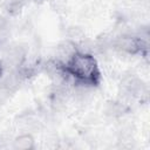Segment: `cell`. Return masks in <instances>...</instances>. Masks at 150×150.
<instances>
[{
  "instance_id": "obj_5",
  "label": "cell",
  "mask_w": 150,
  "mask_h": 150,
  "mask_svg": "<svg viewBox=\"0 0 150 150\" xmlns=\"http://www.w3.org/2000/svg\"><path fill=\"white\" fill-rule=\"evenodd\" d=\"M76 47L75 43L73 42H62L61 45L57 46L56 53H57V59L62 62H67L75 53H76Z\"/></svg>"
},
{
  "instance_id": "obj_8",
  "label": "cell",
  "mask_w": 150,
  "mask_h": 150,
  "mask_svg": "<svg viewBox=\"0 0 150 150\" xmlns=\"http://www.w3.org/2000/svg\"><path fill=\"white\" fill-rule=\"evenodd\" d=\"M125 107L121 102H110L107 108V112L110 116H120L123 114Z\"/></svg>"
},
{
  "instance_id": "obj_3",
  "label": "cell",
  "mask_w": 150,
  "mask_h": 150,
  "mask_svg": "<svg viewBox=\"0 0 150 150\" xmlns=\"http://www.w3.org/2000/svg\"><path fill=\"white\" fill-rule=\"evenodd\" d=\"M144 41L141 36H132V35H122L115 40H112L111 46L121 52H125L129 54H135L141 52Z\"/></svg>"
},
{
  "instance_id": "obj_10",
  "label": "cell",
  "mask_w": 150,
  "mask_h": 150,
  "mask_svg": "<svg viewBox=\"0 0 150 150\" xmlns=\"http://www.w3.org/2000/svg\"><path fill=\"white\" fill-rule=\"evenodd\" d=\"M1 75H2V67H1V64H0V77H1Z\"/></svg>"
},
{
  "instance_id": "obj_1",
  "label": "cell",
  "mask_w": 150,
  "mask_h": 150,
  "mask_svg": "<svg viewBox=\"0 0 150 150\" xmlns=\"http://www.w3.org/2000/svg\"><path fill=\"white\" fill-rule=\"evenodd\" d=\"M66 73L75 77L77 83L87 86H96L100 81V70L97 62L88 53L76 52L67 62L64 67Z\"/></svg>"
},
{
  "instance_id": "obj_7",
  "label": "cell",
  "mask_w": 150,
  "mask_h": 150,
  "mask_svg": "<svg viewBox=\"0 0 150 150\" xmlns=\"http://www.w3.org/2000/svg\"><path fill=\"white\" fill-rule=\"evenodd\" d=\"M19 124L23 129L32 130V129H35L39 125V121L33 115H22L19 120Z\"/></svg>"
},
{
  "instance_id": "obj_4",
  "label": "cell",
  "mask_w": 150,
  "mask_h": 150,
  "mask_svg": "<svg viewBox=\"0 0 150 150\" xmlns=\"http://www.w3.org/2000/svg\"><path fill=\"white\" fill-rule=\"evenodd\" d=\"M25 57V52L22 50L21 47L19 46H14L8 48L5 54H4V62L6 63V66L11 69H16L18 66L21 64L22 60Z\"/></svg>"
},
{
  "instance_id": "obj_6",
  "label": "cell",
  "mask_w": 150,
  "mask_h": 150,
  "mask_svg": "<svg viewBox=\"0 0 150 150\" xmlns=\"http://www.w3.org/2000/svg\"><path fill=\"white\" fill-rule=\"evenodd\" d=\"M13 148L16 150H29L34 148V139L29 134L18 136L13 142Z\"/></svg>"
},
{
  "instance_id": "obj_9",
  "label": "cell",
  "mask_w": 150,
  "mask_h": 150,
  "mask_svg": "<svg viewBox=\"0 0 150 150\" xmlns=\"http://www.w3.org/2000/svg\"><path fill=\"white\" fill-rule=\"evenodd\" d=\"M50 2H52L55 7H61V6H64L66 0H50Z\"/></svg>"
},
{
  "instance_id": "obj_2",
  "label": "cell",
  "mask_w": 150,
  "mask_h": 150,
  "mask_svg": "<svg viewBox=\"0 0 150 150\" xmlns=\"http://www.w3.org/2000/svg\"><path fill=\"white\" fill-rule=\"evenodd\" d=\"M120 89L123 97L127 100H142L148 95L145 83L135 75H128L123 77Z\"/></svg>"
}]
</instances>
